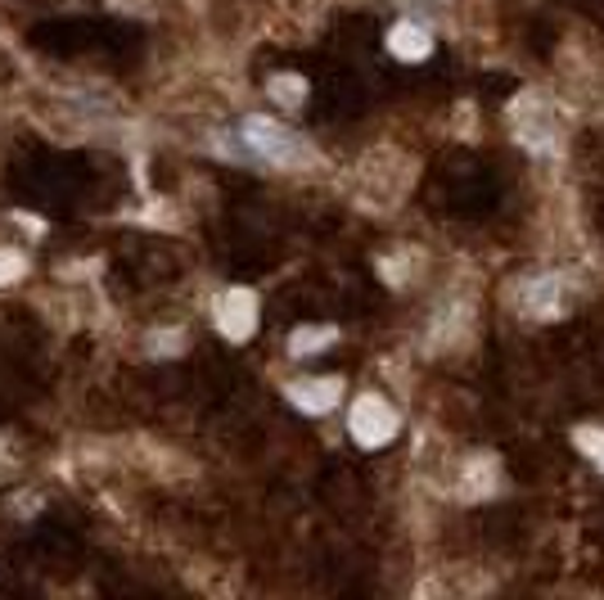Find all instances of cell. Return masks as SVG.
Here are the masks:
<instances>
[{
    "label": "cell",
    "instance_id": "obj_9",
    "mask_svg": "<svg viewBox=\"0 0 604 600\" xmlns=\"http://www.w3.org/2000/svg\"><path fill=\"white\" fill-rule=\"evenodd\" d=\"M266 91H270V100H276V104L298 109L302 100H307V77H298V73H276V77L266 82Z\"/></svg>",
    "mask_w": 604,
    "mask_h": 600
},
{
    "label": "cell",
    "instance_id": "obj_5",
    "mask_svg": "<svg viewBox=\"0 0 604 600\" xmlns=\"http://www.w3.org/2000/svg\"><path fill=\"white\" fill-rule=\"evenodd\" d=\"M289 402L298 411H307V415H325V411H335L339 398H343V379L339 375H325V379H293L289 388Z\"/></svg>",
    "mask_w": 604,
    "mask_h": 600
},
{
    "label": "cell",
    "instance_id": "obj_2",
    "mask_svg": "<svg viewBox=\"0 0 604 600\" xmlns=\"http://www.w3.org/2000/svg\"><path fill=\"white\" fill-rule=\"evenodd\" d=\"M348 429H352V438L361 442V447H388L392 438H398V429H402V420H398V411H392L379 393H366V398H356L352 402V415H348Z\"/></svg>",
    "mask_w": 604,
    "mask_h": 600
},
{
    "label": "cell",
    "instance_id": "obj_10",
    "mask_svg": "<svg viewBox=\"0 0 604 600\" xmlns=\"http://www.w3.org/2000/svg\"><path fill=\"white\" fill-rule=\"evenodd\" d=\"M524 298H528V312H537V316H555L559 312V285H555V276L532 280L524 289Z\"/></svg>",
    "mask_w": 604,
    "mask_h": 600
},
{
    "label": "cell",
    "instance_id": "obj_7",
    "mask_svg": "<svg viewBox=\"0 0 604 600\" xmlns=\"http://www.w3.org/2000/svg\"><path fill=\"white\" fill-rule=\"evenodd\" d=\"M335 339H339L335 325H302V329H293V335H289V352L293 357H312V352H325Z\"/></svg>",
    "mask_w": 604,
    "mask_h": 600
},
{
    "label": "cell",
    "instance_id": "obj_13",
    "mask_svg": "<svg viewBox=\"0 0 604 600\" xmlns=\"http://www.w3.org/2000/svg\"><path fill=\"white\" fill-rule=\"evenodd\" d=\"M27 272V258L18 249H0V285H14Z\"/></svg>",
    "mask_w": 604,
    "mask_h": 600
},
{
    "label": "cell",
    "instance_id": "obj_12",
    "mask_svg": "<svg viewBox=\"0 0 604 600\" xmlns=\"http://www.w3.org/2000/svg\"><path fill=\"white\" fill-rule=\"evenodd\" d=\"M572 442H578L582 452L591 457L595 470H604V429H578V434H572Z\"/></svg>",
    "mask_w": 604,
    "mask_h": 600
},
{
    "label": "cell",
    "instance_id": "obj_4",
    "mask_svg": "<svg viewBox=\"0 0 604 600\" xmlns=\"http://www.w3.org/2000/svg\"><path fill=\"white\" fill-rule=\"evenodd\" d=\"M217 329L230 343H244L257 329V293L253 289H226L217 298Z\"/></svg>",
    "mask_w": 604,
    "mask_h": 600
},
{
    "label": "cell",
    "instance_id": "obj_6",
    "mask_svg": "<svg viewBox=\"0 0 604 600\" xmlns=\"http://www.w3.org/2000/svg\"><path fill=\"white\" fill-rule=\"evenodd\" d=\"M388 50L398 54V59H406V64H419V59H429V54H433V37H429V27H425V23L402 18V23H392Z\"/></svg>",
    "mask_w": 604,
    "mask_h": 600
},
{
    "label": "cell",
    "instance_id": "obj_1",
    "mask_svg": "<svg viewBox=\"0 0 604 600\" xmlns=\"http://www.w3.org/2000/svg\"><path fill=\"white\" fill-rule=\"evenodd\" d=\"M244 140H249V149H253L257 159L276 163V167H298V163L312 159L307 140H298L289 127L270 123V117H249V123H244Z\"/></svg>",
    "mask_w": 604,
    "mask_h": 600
},
{
    "label": "cell",
    "instance_id": "obj_11",
    "mask_svg": "<svg viewBox=\"0 0 604 600\" xmlns=\"http://www.w3.org/2000/svg\"><path fill=\"white\" fill-rule=\"evenodd\" d=\"M180 348H186V335H180V329H154V335H149V352L154 357H176Z\"/></svg>",
    "mask_w": 604,
    "mask_h": 600
},
{
    "label": "cell",
    "instance_id": "obj_3",
    "mask_svg": "<svg viewBox=\"0 0 604 600\" xmlns=\"http://www.w3.org/2000/svg\"><path fill=\"white\" fill-rule=\"evenodd\" d=\"M509 117H515V136L524 145H532V149H555L564 140L559 113L546 100H537V96H524L515 109H509Z\"/></svg>",
    "mask_w": 604,
    "mask_h": 600
},
{
    "label": "cell",
    "instance_id": "obj_8",
    "mask_svg": "<svg viewBox=\"0 0 604 600\" xmlns=\"http://www.w3.org/2000/svg\"><path fill=\"white\" fill-rule=\"evenodd\" d=\"M492 488H496V461L492 457H474L469 470H465L461 492L465 497H492Z\"/></svg>",
    "mask_w": 604,
    "mask_h": 600
}]
</instances>
